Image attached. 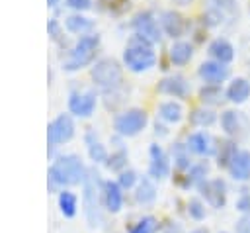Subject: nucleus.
Segmentation results:
<instances>
[{"instance_id": "nucleus-1", "label": "nucleus", "mask_w": 250, "mask_h": 233, "mask_svg": "<svg viewBox=\"0 0 250 233\" xmlns=\"http://www.w3.org/2000/svg\"><path fill=\"white\" fill-rule=\"evenodd\" d=\"M88 174V168L84 166L82 159L78 155H59L55 157V161L51 163L49 170H47V186L51 192H61L64 188L70 186H78L84 182Z\"/></svg>"}, {"instance_id": "nucleus-2", "label": "nucleus", "mask_w": 250, "mask_h": 233, "mask_svg": "<svg viewBox=\"0 0 250 233\" xmlns=\"http://www.w3.org/2000/svg\"><path fill=\"white\" fill-rule=\"evenodd\" d=\"M104 180L96 168H88L82 182V211L88 227L96 229L104 225Z\"/></svg>"}, {"instance_id": "nucleus-3", "label": "nucleus", "mask_w": 250, "mask_h": 233, "mask_svg": "<svg viewBox=\"0 0 250 233\" xmlns=\"http://www.w3.org/2000/svg\"><path fill=\"white\" fill-rule=\"evenodd\" d=\"M152 43L143 39L141 35H135L129 43V47L123 51V63L129 70L133 72H143L148 70L150 67H154L156 63V55L150 47Z\"/></svg>"}, {"instance_id": "nucleus-4", "label": "nucleus", "mask_w": 250, "mask_h": 233, "mask_svg": "<svg viewBox=\"0 0 250 233\" xmlns=\"http://www.w3.org/2000/svg\"><path fill=\"white\" fill-rule=\"evenodd\" d=\"M98 45H100L98 35H82L70 49V55L64 61V70H78V69L90 65L96 57Z\"/></svg>"}, {"instance_id": "nucleus-5", "label": "nucleus", "mask_w": 250, "mask_h": 233, "mask_svg": "<svg viewBox=\"0 0 250 233\" xmlns=\"http://www.w3.org/2000/svg\"><path fill=\"white\" fill-rule=\"evenodd\" d=\"M74 137V121L70 114H59L47 125V153L53 157L59 145L68 143Z\"/></svg>"}, {"instance_id": "nucleus-6", "label": "nucleus", "mask_w": 250, "mask_h": 233, "mask_svg": "<svg viewBox=\"0 0 250 233\" xmlns=\"http://www.w3.org/2000/svg\"><path fill=\"white\" fill-rule=\"evenodd\" d=\"M90 76L98 86H102L105 90H113V88H117L121 84L123 70H121V67H119V63L115 59H100L92 67Z\"/></svg>"}, {"instance_id": "nucleus-7", "label": "nucleus", "mask_w": 250, "mask_h": 233, "mask_svg": "<svg viewBox=\"0 0 250 233\" xmlns=\"http://www.w3.org/2000/svg\"><path fill=\"white\" fill-rule=\"evenodd\" d=\"M146 121H148V116H146L145 110H141V108H131V110L121 112V114L115 117L113 127H115V131H117L121 137H133V135H137V133H141V131L145 129Z\"/></svg>"}, {"instance_id": "nucleus-8", "label": "nucleus", "mask_w": 250, "mask_h": 233, "mask_svg": "<svg viewBox=\"0 0 250 233\" xmlns=\"http://www.w3.org/2000/svg\"><path fill=\"white\" fill-rule=\"evenodd\" d=\"M96 110V92H72L68 98V112L76 117H90Z\"/></svg>"}, {"instance_id": "nucleus-9", "label": "nucleus", "mask_w": 250, "mask_h": 233, "mask_svg": "<svg viewBox=\"0 0 250 233\" xmlns=\"http://www.w3.org/2000/svg\"><path fill=\"white\" fill-rule=\"evenodd\" d=\"M148 155H150V163H148V176L152 180H164L168 174H170V159L166 155V151L152 143L150 149H148Z\"/></svg>"}, {"instance_id": "nucleus-10", "label": "nucleus", "mask_w": 250, "mask_h": 233, "mask_svg": "<svg viewBox=\"0 0 250 233\" xmlns=\"http://www.w3.org/2000/svg\"><path fill=\"white\" fill-rule=\"evenodd\" d=\"M199 192L205 198V202L211 208H223L227 204V186L221 178H211V180H203L199 184Z\"/></svg>"}, {"instance_id": "nucleus-11", "label": "nucleus", "mask_w": 250, "mask_h": 233, "mask_svg": "<svg viewBox=\"0 0 250 233\" xmlns=\"http://www.w3.org/2000/svg\"><path fill=\"white\" fill-rule=\"evenodd\" d=\"M133 27L137 31V35H141L143 39L150 41V43H158L160 41V29L156 20L152 18L150 12H139L133 18Z\"/></svg>"}, {"instance_id": "nucleus-12", "label": "nucleus", "mask_w": 250, "mask_h": 233, "mask_svg": "<svg viewBox=\"0 0 250 233\" xmlns=\"http://www.w3.org/2000/svg\"><path fill=\"white\" fill-rule=\"evenodd\" d=\"M104 208L109 213H119L123 208V188L117 184V180H105L104 182Z\"/></svg>"}, {"instance_id": "nucleus-13", "label": "nucleus", "mask_w": 250, "mask_h": 233, "mask_svg": "<svg viewBox=\"0 0 250 233\" xmlns=\"http://www.w3.org/2000/svg\"><path fill=\"white\" fill-rule=\"evenodd\" d=\"M188 149L191 151V153H195V155H205V157H209V155H213L215 151H217V145H215V139L209 135V133H205V131H195V133H191L189 137H188Z\"/></svg>"}, {"instance_id": "nucleus-14", "label": "nucleus", "mask_w": 250, "mask_h": 233, "mask_svg": "<svg viewBox=\"0 0 250 233\" xmlns=\"http://www.w3.org/2000/svg\"><path fill=\"white\" fill-rule=\"evenodd\" d=\"M135 202L143 208H150L156 202V186L150 176L139 178V182L135 186Z\"/></svg>"}, {"instance_id": "nucleus-15", "label": "nucleus", "mask_w": 250, "mask_h": 233, "mask_svg": "<svg viewBox=\"0 0 250 233\" xmlns=\"http://www.w3.org/2000/svg\"><path fill=\"white\" fill-rule=\"evenodd\" d=\"M199 76L205 80V82H209V84H219V82H223L227 76H229V67H225L223 63H213V61H205V63H201L199 65Z\"/></svg>"}, {"instance_id": "nucleus-16", "label": "nucleus", "mask_w": 250, "mask_h": 233, "mask_svg": "<svg viewBox=\"0 0 250 233\" xmlns=\"http://www.w3.org/2000/svg\"><path fill=\"white\" fill-rule=\"evenodd\" d=\"M156 90H158L160 94H168V96H178V98H182V96L188 94V82H186V78H184L182 74H170V76H164V78L158 82Z\"/></svg>"}, {"instance_id": "nucleus-17", "label": "nucleus", "mask_w": 250, "mask_h": 233, "mask_svg": "<svg viewBox=\"0 0 250 233\" xmlns=\"http://www.w3.org/2000/svg\"><path fill=\"white\" fill-rule=\"evenodd\" d=\"M84 141H86V149H88V157H90V161H94L96 164H100V163H104L105 164V161H107V149L102 145V141L98 139V135H96V131L92 129V127H88V131H86V135H84Z\"/></svg>"}, {"instance_id": "nucleus-18", "label": "nucleus", "mask_w": 250, "mask_h": 233, "mask_svg": "<svg viewBox=\"0 0 250 233\" xmlns=\"http://www.w3.org/2000/svg\"><path fill=\"white\" fill-rule=\"evenodd\" d=\"M229 172L234 180H248L250 178V151H236L229 164Z\"/></svg>"}, {"instance_id": "nucleus-19", "label": "nucleus", "mask_w": 250, "mask_h": 233, "mask_svg": "<svg viewBox=\"0 0 250 233\" xmlns=\"http://www.w3.org/2000/svg\"><path fill=\"white\" fill-rule=\"evenodd\" d=\"M160 23H162L164 31H166L170 37H180V35L184 33V29H186V22H184V18H182L178 12H174V10H166V12H162V16H160Z\"/></svg>"}, {"instance_id": "nucleus-20", "label": "nucleus", "mask_w": 250, "mask_h": 233, "mask_svg": "<svg viewBox=\"0 0 250 233\" xmlns=\"http://www.w3.org/2000/svg\"><path fill=\"white\" fill-rule=\"evenodd\" d=\"M57 208H59L61 215H64V217H68V219L74 217L76 211H78V196H76L72 190H68V188L61 190V192L57 194Z\"/></svg>"}, {"instance_id": "nucleus-21", "label": "nucleus", "mask_w": 250, "mask_h": 233, "mask_svg": "<svg viewBox=\"0 0 250 233\" xmlns=\"http://www.w3.org/2000/svg\"><path fill=\"white\" fill-rule=\"evenodd\" d=\"M209 53H211V57L217 59V63H223V65H227L229 61H232V57H234L232 45L229 41H225V39H215L209 45Z\"/></svg>"}, {"instance_id": "nucleus-22", "label": "nucleus", "mask_w": 250, "mask_h": 233, "mask_svg": "<svg viewBox=\"0 0 250 233\" xmlns=\"http://www.w3.org/2000/svg\"><path fill=\"white\" fill-rule=\"evenodd\" d=\"M158 116H160V119H164L168 123H178L184 117V108H182V104L168 100L158 106Z\"/></svg>"}, {"instance_id": "nucleus-23", "label": "nucleus", "mask_w": 250, "mask_h": 233, "mask_svg": "<svg viewBox=\"0 0 250 233\" xmlns=\"http://www.w3.org/2000/svg\"><path fill=\"white\" fill-rule=\"evenodd\" d=\"M64 27L70 31V33H80V35H86L92 27H94V22L86 16H80V14H72L64 20Z\"/></svg>"}, {"instance_id": "nucleus-24", "label": "nucleus", "mask_w": 250, "mask_h": 233, "mask_svg": "<svg viewBox=\"0 0 250 233\" xmlns=\"http://www.w3.org/2000/svg\"><path fill=\"white\" fill-rule=\"evenodd\" d=\"M221 125H223V129H225L227 135L236 137V135H240V131H242V117H240L238 112L227 110V112L221 116Z\"/></svg>"}, {"instance_id": "nucleus-25", "label": "nucleus", "mask_w": 250, "mask_h": 233, "mask_svg": "<svg viewBox=\"0 0 250 233\" xmlns=\"http://www.w3.org/2000/svg\"><path fill=\"white\" fill-rule=\"evenodd\" d=\"M227 96H229L230 102H236V104L244 102V100L250 96V82H248L246 78H236V80H232L230 86H229V90H227Z\"/></svg>"}, {"instance_id": "nucleus-26", "label": "nucleus", "mask_w": 250, "mask_h": 233, "mask_svg": "<svg viewBox=\"0 0 250 233\" xmlns=\"http://www.w3.org/2000/svg\"><path fill=\"white\" fill-rule=\"evenodd\" d=\"M158 229H160V223L154 215H143L129 225L127 233H156Z\"/></svg>"}, {"instance_id": "nucleus-27", "label": "nucleus", "mask_w": 250, "mask_h": 233, "mask_svg": "<svg viewBox=\"0 0 250 233\" xmlns=\"http://www.w3.org/2000/svg\"><path fill=\"white\" fill-rule=\"evenodd\" d=\"M191 45L186 43V41H178L170 47V61L174 65H186L189 59H191Z\"/></svg>"}, {"instance_id": "nucleus-28", "label": "nucleus", "mask_w": 250, "mask_h": 233, "mask_svg": "<svg viewBox=\"0 0 250 233\" xmlns=\"http://www.w3.org/2000/svg\"><path fill=\"white\" fill-rule=\"evenodd\" d=\"M172 159L178 170H189L191 168V161H189V149L184 143H174L172 147Z\"/></svg>"}, {"instance_id": "nucleus-29", "label": "nucleus", "mask_w": 250, "mask_h": 233, "mask_svg": "<svg viewBox=\"0 0 250 233\" xmlns=\"http://www.w3.org/2000/svg\"><path fill=\"white\" fill-rule=\"evenodd\" d=\"M207 172H209V166H207V163H199V164H191V168L188 170V174L184 176V184L182 186H191V184H201L203 180H207L205 176H207Z\"/></svg>"}, {"instance_id": "nucleus-30", "label": "nucleus", "mask_w": 250, "mask_h": 233, "mask_svg": "<svg viewBox=\"0 0 250 233\" xmlns=\"http://www.w3.org/2000/svg\"><path fill=\"white\" fill-rule=\"evenodd\" d=\"M105 166L111 172H117V174L123 172L127 168V151L125 149H117L115 153H111L107 157V161H105Z\"/></svg>"}, {"instance_id": "nucleus-31", "label": "nucleus", "mask_w": 250, "mask_h": 233, "mask_svg": "<svg viewBox=\"0 0 250 233\" xmlns=\"http://www.w3.org/2000/svg\"><path fill=\"white\" fill-rule=\"evenodd\" d=\"M203 2L209 12L221 16V18H223V14H230L236 8V0H203Z\"/></svg>"}, {"instance_id": "nucleus-32", "label": "nucleus", "mask_w": 250, "mask_h": 233, "mask_svg": "<svg viewBox=\"0 0 250 233\" xmlns=\"http://www.w3.org/2000/svg\"><path fill=\"white\" fill-rule=\"evenodd\" d=\"M215 119H217V117H215V112L203 110V108L193 110L191 116H189V121H191L193 125H197V127H207V125L215 123Z\"/></svg>"}, {"instance_id": "nucleus-33", "label": "nucleus", "mask_w": 250, "mask_h": 233, "mask_svg": "<svg viewBox=\"0 0 250 233\" xmlns=\"http://www.w3.org/2000/svg\"><path fill=\"white\" fill-rule=\"evenodd\" d=\"M217 151H219V161H217V164L229 168L232 157L236 155V147H234V143H230V141H223V143L217 147Z\"/></svg>"}, {"instance_id": "nucleus-34", "label": "nucleus", "mask_w": 250, "mask_h": 233, "mask_svg": "<svg viewBox=\"0 0 250 233\" xmlns=\"http://www.w3.org/2000/svg\"><path fill=\"white\" fill-rule=\"evenodd\" d=\"M137 182H139V176H137V172L131 170V168H125V170L119 172V176H117V184H119L123 190H129V188L137 186Z\"/></svg>"}, {"instance_id": "nucleus-35", "label": "nucleus", "mask_w": 250, "mask_h": 233, "mask_svg": "<svg viewBox=\"0 0 250 233\" xmlns=\"http://www.w3.org/2000/svg\"><path fill=\"white\" fill-rule=\"evenodd\" d=\"M188 213H189V217L195 219V221L205 219V206L201 204V200L191 198V200L188 202Z\"/></svg>"}, {"instance_id": "nucleus-36", "label": "nucleus", "mask_w": 250, "mask_h": 233, "mask_svg": "<svg viewBox=\"0 0 250 233\" xmlns=\"http://www.w3.org/2000/svg\"><path fill=\"white\" fill-rule=\"evenodd\" d=\"M199 96H201V100L203 102H209V104H217V102H221V90L217 88V84L215 86H205V88H201V92H199Z\"/></svg>"}, {"instance_id": "nucleus-37", "label": "nucleus", "mask_w": 250, "mask_h": 233, "mask_svg": "<svg viewBox=\"0 0 250 233\" xmlns=\"http://www.w3.org/2000/svg\"><path fill=\"white\" fill-rule=\"evenodd\" d=\"M47 31H49V35H51V39H53V41L62 43V31H61V23H59L55 18H51V20H49V23H47Z\"/></svg>"}, {"instance_id": "nucleus-38", "label": "nucleus", "mask_w": 250, "mask_h": 233, "mask_svg": "<svg viewBox=\"0 0 250 233\" xmlns=\"http://www.w3.org/2000/svg\"><path fill=\"white\" fill-rule=\"evenodd\" d=\"M234 233H250V213H244L234 223Z\"/></svg>"}, {"instance_id": "nucleus-39", "label": "nucleus", "mask_w": 250, "mask_h": 233, "mask_svg": "<svg viewBox=\"0 0 250 233\" xmlns=\"http://www.w3.org/2000/svg\"><path fill=\"white\" fill-rule=\"evenodd\" d=\"M64 2H66V6H68V8L78 10V12L92 8V0H64Z\"/></svg>"}, {"instance_id": "nucleus-40", "label": "nucleus", "mask_w": 250, "mask_h": 233, "mask_svg": "<svg viewBox=\"0 0 250 233\" xmlns=\"http://www.w3.org/2000/svg\"><path fill=\"white\" fill-rule=\"evenodd\" d=\"M236 210L244 211V213H250V192H244L238 200H236Z\"/></svg>"}, {"instance_id": "nucleus-41", "label": "nucleus", "mask_w": 250, "mask_h": 233, "mask_svg": "<svg viewBox=\"0 0 250 233\" xmlns=\"http://www.w3.org/2000/svg\"><path fill=\"white\" fill-rule=\"evenodd\" d=\"M162 233H182V227H180V223H176V221H168V223H164Z\"/></svg>"}, {"instance_id": "nucleus-42", "label": "nucleus", "mask_w": 250, "mask_h": 233, "mask_svg": "<svg viewBox=\"0 0 250 233\" xmlns=\"http://www.w3.org/2000/svg\"><path fill=\"white\" fill-rule=\"evenodd\" d=\"M189 233H207V229H201V227H199V229H193V231H189Z\"/></svg>"}, {"instance_id": "nucleus-43", "label": "nucleus", "mask_w": 250, "mask_h": 233, "mask_svg": "<svg viewBox=\"0 0 250 233\" xmlns=\"http://www.w3.org/2000/svg\"><path fill=\"white\" fill-rule=\"evenodd\" d=\"M47 4H49V6H57V4H59V0H47Z\"/></svg>"}, {"instance_id": "nucleus-44", "label": "nucleus", "mask_w": 250, "mask_h": 233, "mask_svg": "<svg viewBox=\"0 0 250 233\" xmlns=\"http://www.w3.org/2000/svg\"><path fill=\"white\" fill-rule=\"evenodd\" d=\"M178 2H182V4H186V2H189V0H178Z\"/></svg>"}, {"instance_id": "nucleus-45", "label": "nucleus", "mask_w": 250, "mask_h": 233, "mask_svg": "<svg viewBox=\"0 0 250 233\" xmlns=\"http://www.w3.org/2000/svg\"><path fill=\"white\" fill-rule=\"evenodd\" d=\"M223 233H225V231H223Z\"/></svg>"}]
</instances>
